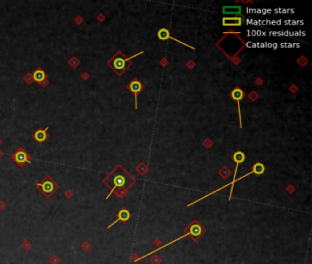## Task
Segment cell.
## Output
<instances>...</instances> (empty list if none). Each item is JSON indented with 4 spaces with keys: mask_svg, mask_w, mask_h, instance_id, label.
Listing matches in <instances>:
<instances>
[{
    "mask_svg": "<svg viewBox=\"0 0 312 264\" xmlns=\"http://www.w3.org/2000/svg\"><path fill=\"white\" fill-rule=\"evenodd\" d=\"M103 183L110 189V193L106 196V199H108L116 189H122L125 194H126L136 183V179L129 174L122 165L118 164L104 179H103Z\"/></svg>",
    "mask_w": 312,
    "mask_h": 264,
    "instance_id": "cell-1",
    "label": "cell"
},
{
    "mask_svg": "<svg viewBox=\"0 0 312 264\" xmlns=\"http://www.w3.org/2000/svg\"><path fill=\"white\" fill-rule=\"evenodd\" d=\"M144 51H139L138 53L131 56V57H126L121 50H118L114 55H113L111 57V59L108 60L107 61V65L118 75L121 76L131 65H132V61L131 60L134 59L135 57L142 54Z\"/></svg>",
    "mask_w": 312,
    "mask_h": 264,
    "instance_id": "cell-2",
    "label": "cell"
},
{
    "mask_svg": "<svg viewBox=\"0 0 312 264\" xmlns=\"http://www.w3.org/2000/svg\"><path fill=\"white\" fill-rule=\"evenodd\" d=\"M36 187L45 197L49 198L59 189V184L49 176H45L41 182L36 184Z\"/></svg>",
    "mask_w": 312,
    "mask_h": 264,
    "instance_id": "cell-3",
    "label": "cell"
},
{
    "mask_svg": "<svg viewBox=\"0 0 312 264\" xmlns=\"http://www.w3.org/2000/svg\"><path fill=\"white\" fill-rule=\"evenodd\" d=\"M245 159H246V156H245V154L243 151H235L234 154V156H233V160L236 162V167H235V172H234V180H233V182L230 183V184H226V185H224V186H223V187H221V188H219V189H216L215 191H213V192H212V193H210V194H208V195H204V196H202V198L205 199V198H207L208 196H210V195H213V194H215V193L221 191V190L223 189L224 187H227L228 185H232L231 193H230V195H229V200H231V198H232V194H233V190H234V184H235V182H236V174H237L238 167H239V165H240L241 163H243V162L245 161Z\"/></svg>",
    "mask_w": 312,
    "mask_h": 264,
    "instance_id": "cell-4",
    "label": "cell"
},
{
    "mask_svg": "<svg viewBox=\"0 0 312 264\" xmlns=\"http://www.w3.org/2000/svg\"><path fill=\"white\" fill-rule=\"evenodd\" d=\"M11 159L18 167H23L27 163H31V156L23 147H19L11 155Z\"/></svg>",
    "mask_w": 312,
    "mask_h": 264,
    "instance_id": "cell-5",
    "label": "cell"
},
{
    "mask_svg": "<svg viewBox=\"0 0 312 264\" xmlns=\"http://www.w3.org/2000/svg\"><path fill=\"white\" fill-rule=\"evenodd\" d=\"M201 234V227H200L198 224H192V226L190 227V231L188 234H185V235L181 236L180 238H178V239H176V240H172V241L169 242L168 244H166V245H164V246H162V247L158 248V250H155V251H151L150 253H147V254H146V255H144V256H142V257H140V258H138V259L135 260V262H138V261H140V260H142V259H144V258H146V257H147V256L151 255L152 253H154V252L158 251H159V250H162V249H164V248H166V247L169 246V245H170V244H172V243H175V242H177L178 240H180L183 239V238H184V237H186V236H190V235L200 236Z\"/></svg>",
    "mask_w": 312,
    "mask_h": 264,
    "instance_id": "cell-6",
    "label": "cell"
},
{
    "mask_svg": "<svg viewBox=\"0 0 312 264\" xmlns=\"http://www.w3.org/2000/svg\"><path fill=\"white\" fill-rule=\"evenodd\" d=\"M126 88L128 91H130L134 95H135V108L136 110H137L138 108V105H137V96L139 95V93L142 92V90L145 88V85L140 82V80L138 78H134L127 85Z\"/></svg>",
    "mask_w": 312,
    "mask_h": 264,
    "instance_id": "cell-7",
    "label": "cell"
},
{
    "mask_svg": "<svg viewBox=\"0 0 312 264\" xmlns=\"http://www.w3.org/2000/svg\"><path fill=\"white\" fill-rule=\"evenodd\" d=\"M230 97L233 98L236 103H237V107H238V114H239V124H240V128H243V122H242V115H241V106H240V102L245 98V93L242 90V88H240L239 86H236L235 88H234V90L230 93Z\"/></svg>",
    "mask_w": 312,
    "mask_h": 264,
    "instance_id": "cell-8",
    "label": "cell"
},
{
    "mask_svg": "<svg viewBox=\"0 0 312 264\" xmlns=\"http://www.w3.org/2000/svg\"><path fill=\"white\" fill-rule=\"evenodd\" d=\"M158 39H161V40H167V39H173V40H175V41H177V42H179V43H180V44H182V45H184V46H186V47H188V48H190V49H192V50H195L194 47H192V46H190V45H189V44H187V43H185V42H183V41H180V40H179V39L173 38V37L170 35L169 29H167V28H161V29L158 30Z\"/></svg>",
    "mask_w": 312,
    "mask_h": 264,
    "instance_id": "cell-9",
    "label": "cell"
},
{
    "mask_svg": "<svg viewBox=\"0 0 312 264\" xmlns=\"http://www.w3.org/2000/svg\"><path fill=\"white\" fill-rule=\"evenodd\" d=\"M48 130H49V128H41L39 127L32 135V137L34 138V139L38 143V144H42L43 142H45L46 139H48L49 138V134H48Z\"/></svg>",
    "mask_w": 312,
    "mask_h": 264,
    "instance_id": "cell-10",
    "label": "cell"
},
{
    "mask_svg": "<svg viewBox=\"0 0 312 264\" xmlns=\"http://www.w3.org/2000/svg\"><path fill=\"white\" fill-rule=\"evenodd\" d=\"M244 22V17H223V26L225 27H238Z\"/></svg>",
    "mask_w": 312,
    "mask_h": 264,
    "instance_id": "cell-11",
    "label": "cell"
},
{
    "mask_svg": "<svg viewBox=\"0 0 312 264\" xmlns=\"http://www.w3.org/2000/svg\"><path fill=\"white\" fill-rule=\"evenodd\" d=\"M32 77H33V80L39 85H41V84L48 79V74L47 73L40 67V66H38L35 71L32 73Z\"/></svg>",
    "mask_w": 312,
    "mask_h": 264,
    "instance_id": "cell-12",
    "label": "cell"
},
{
    "mask_svg": "<svg viewBox=\"0 0 312 264\" xmlns=\"http://www.w3.org/2000/svg\"><path fill=\"white\" fill-rule=\"evenodd\" d=\"M223 13L224 15H235V17H242V7L240 6H223Z\"/></svg>",
    "mask_w": 312,
    "mask_h": 264,
    "instance_id": "cell-13",
    "label": "cell"
},
{
    "mask_svg": "<svg viewBox=\"0 0 312 264\" xmlns=\"http://www.w3.org/2000/svg\"><path fill=\"white\" fill-rule=\"evenodd\" d=\"M129 218H130V213H129V211L126 210V209H125V208H123V209H121V210L117 213V219H116L114 222H113L111 225H109V226L107 227V229H110L111 227H113V226H114L115 223H117L118 221L125 222V221H127Z\"/></svg>",
    "mask_w": 312,
    "mask_h": 264,
    "instance_id": "cell-14",
    "label": "cell"
},
{
    "mask_svg": "<svg viewBox=\"0 0 312 264\" xmlns=\"http://www.w3.org/2000/svg\"><path fill=\"white\" fill-rule=\"evenodd\" d=\"M24 79H25V81H26V83L27 84H31L32 83H33V77H32V73H28L25 77H24Z\"/></svg>",
    "mask_w": 312,
    "mask_h": 264,
    "instance_id": "cell-15",
    "label": "cell"
},
{
    "mask_svg": "<svg viewBox=\"0 0 312 264\" xmlns=\"http://www.w3.org/2000/svg\"><path fill=\"white\" fill-rule=\"evenodd\" d=\"M2 143H3V141H2V140H1V139H0V145H1V144H2ZM2 156H3V152H2V151H0V158H1V157H2Z\"/></svg>",
    "mask_w": 312,
    "mask_h": 264,
    "instance_id": "cell-16",
    "label": "cell"
}]
</instances>
